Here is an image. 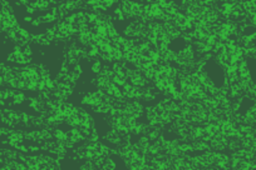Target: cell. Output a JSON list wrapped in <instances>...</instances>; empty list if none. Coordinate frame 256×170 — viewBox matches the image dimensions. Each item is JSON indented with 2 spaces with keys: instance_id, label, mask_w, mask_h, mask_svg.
Instances as JSON below:
<instances>
[{
  "instance_id": "2",
  "label": "cell",
  "mask_w": 256,
  "mask_h": 170,
  "mask_svg": "<svg viewBox=\"0 0 256 170\" xmlns=\"http://www.w3.org/2000/svg\"><path fill=\"white\" fill-rule=\"evenodd\" d=\"M0 170H13L9 165H0Z\"/></svg>"
},
{
  "instance_id": "1",
  "label": "cell",
  "mask_w": 256,
  "mask_h": 170,
  "mask_svg": "<svg viewBox=\"0 0 256 170\" xmlns=\"http://www.w3.org/2000/svg\"><path fill=\"white\" fill-rule=\"evenodd\" d=\"M228 139L224 134L218 133L215 137L211 138L208 140V147H210V150L218 153H225V150H228Z\"/></svg>"
}]
</instances>
